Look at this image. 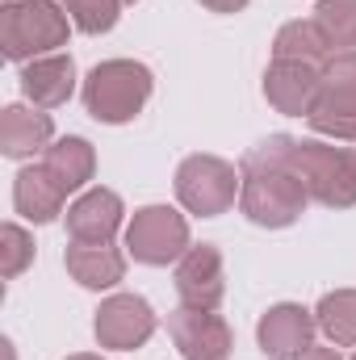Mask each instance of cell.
<instances>
[{"label":"cell","instance_id":"9a60e30c","mask_svg":"<svg viewBox=\"0 0 356 360\" xmlns=\"http://www.w3.org/2000/svg\"><path fill=\"white\" fill-rule=\"evenodd\" d=\"M21 92H25V101L38 105V109H59V105H68L72 92H76V63H72V55L55 51V55H42V59L25 63V68H21Z\"/></svg>","mask_w":356,"mask_h":360},{"label":"cell","instance_id":"e0dca14e","mask_svg":"<svg viewBox=\"0 0 356 360\" xmlns=\"http://www.w3.org/2000/svg\"><path fill=\"white\" fill-rule=\"evenodd\" d=\"M38 164L46 168V176L55 180L63 193H80L92 180V172H96V151H92L89 139L68 134V139H55V143L42 151Z\"/></svg>","mask_w":356,"mask_h":360},{"label":"cell","instance_id":"3957f363","mask_svg":"<svg viewBox=\"0 0 356 360\" xmlns=\"http://www.w3.org/2000/svg\"><path fill=\"white\" fill-rule=\"evenodd\" d=\"M151 92H155V76H151L147 63H139V59H105L89 72L80 96H84V109L96 122L122 126V122H134L143 113Z\"/></svg>","mask_w":356,"mask_h":360},{"label":"cell","instance_id":"44dd1931","mask_svg":"<svg viewBox=\"0 0 356 360\" xmlns=\"http://www.w3.org/2000/svg\"><path fill=\"white\" fill-rule=\"evenodd\" d=\"M314 25L331 42V51H356V0H319Z\"/></svg>","mask_w":356,"mask_h":360},{"label":"cell","instance_id":"5b68a950","mask_svg":"<svg viewBox=\"0 0 356 360\" xmlns=\"http://www.w3.org/2000/svg\"><path fill=\"white\" fill-rule=\"evenodd\" d=\"M306 122L314 134L331 143H356V51H336L323 63L319 96Z\"/></svg>","mask_w":356,"mask_h":360},{"label":"cell","instance_id":"83f0119b","mask_svg":"<svg viewBox=\"0 0 356 360\" xmlns=\"http://www.w3.org/2000/svg\"><path fill=\"white\" fill-rule=\"evenodd\" d=\"M352 360H356V356H352Z\"/></svg>","mask_w":356,"mask_h":360},{"label":"cell","instance_id":"4316f807","mask_svg":"<svg viewBox=\"0 0 356 360\" xmlns=\"http://www.w3.org/2000/svg\"><path fill=\"white\" fill-rule=\"evenodd\" d=\"M122 4H139V0H122Z\"/></svg>","mask_w":356,"mask_h":360},{"label":"cell","instance_id":"ffe728a7","mask_svg":"<svg viewBox=\"0 0 356 360\" xmlns=\"http://www.w3.org/2000/svg\"><path fill=\"white\" fill-rule=\"evenodd\" d=\"M314 319L336 348H356V289L323 293V302L314 306Z\"/></svg>","mask_w":356,"mask_h":360},{"label":"cell","instance_id":"7a4b0ae2","mask_svg":"<svg viewBox=\"0 0 356 360\" xmlns=\"http://www.w3.org/2000/svg\"><path fill=\"white\" fill-rule=\"evenodd\" d=\"M72 17L59 0H4L0 8V51L8 63H34L68 46Z\"/></svg>","mask_w":356,"mask_h":360},{"label":"cell","instance_id":"8fae6325","mask_svg":"<svg viewBox=\"0 0 356 360\" xmlns=\"http://www.w3.org/2000/svg\"><path fill=\"white\" fill-rule=\"evenodd\" d=\"M314 331H319L314 310H306L298 302H276L256 323V344L268 360H298L314 344Z\"/></svg>","mask_w":356,"mask_h":360},{"label":"cell","instance_id":"484cf974","mask_svg":"<svg viewBox=\"0 0 356 360\" xmlns=\"http://www.w3.org/2000/svg\"><path fill=\"white\" fill-rule=\"evenodd\" d=\"M68 360H101L96 352H76V356H68Z\"/></svg>","mask_w":356,"mask_h":360},{"label":"cell","instance_id":"7c38bea8","mask_svg":"<svg viewBox=\"0 0 356 360\" xmlns=\"http://www.w3.org/2000/svg\"><path fill=\"white\" fill-rule=\"evenodd\" d=\"M68 235L76 243H113V235L122 231L126 205L113 188H84L72 205H68Z\"/></svg>","mask_w":356,"mask_h":360},{"label":"cell","instance_id":"52a82bcc","mask_svg":"<svg viewBox=\"0 0 356 360\" xmlns=\"http://www.w3.org/2000/svg\"><path fill=\"white\" fill-rule=\"evenodd\" d=\"M189 248H193L189 243V222L172 205H143V210H134V218L126 226V252L139 264H147V269L177 264Z\"/></svg>","mask_w":356,"mask_h":360},{"label":"cell","instance_id":"277c9868","mask_svg":"<svg viewBox=\"0 0 356 360\" xmlns=\"http://www.w3.org/2000/svg\"><path fill=\"white\" fill-rule=\"evenodd\" d=\"M293 168L306 180L310 201L327 210L356 205V147L323 143V139H293Z\"/></svg>","mask_w":356,"mask_h":360},{"label":"cell","instance_id":"ac0fdd59","mask_svg":"<svg viewBox=\"0 0 356 360\" xmlns=\"http://www.w3.org/2000/svg\"><path fill=\"white\" fill-rule=\"evenodd\" d=\"M63 264L72 272V281H80L84 289H113L126 276V256L113 243H68Z\"/></svg>","mask_w":356,"mask_h":360},{"label":"cell","instance_id":"cb8c5ba5","mask_svg":"<svg viewBox=\"0 0 356 360\" xmlns=\"http://www.w3.org/2000/svg\"><path fill=\"white\" fill-rule=\"evenodd\" d=\"M197 4H205L210 13H239V8H248L252 0H197Z\"/></svg>","mask_w":356,"mask_h":360},{"label":"cell","instance_id":"5bb4252c","mask_svg":"<svg viewBox=\"0 0 356 360\" xmlns=\"http://www.w3.org/2000/svg\"><path fill=\"white\" fill-rule=\"evenodd\" d=\"M55 143V122L38 105H4L0 109V151L8 160L42 155Z\"/></svg>","mask_w":356,"mask_h":360},{"label":"cell","instance_id":"30bf717a","mask_svg":"<svg viewBox=\"0 0 356 360\" xmlns=\"http://www.w3.org/2000/svg\"><path fill=\"white\" fill-rule=\"evenodd\" d=\"M177 297L180 306H201V310H218L227 297V264L222 252L214 243H197L177 260Z\"/></svg>","mask_w":356,"mask_h":360},{"label":"cell","instance_id":"4fadbf2b","mask_svg":"<svg viewBox=\"0 0 356 360\" xmlns=\"http://www.w3.org/2000/svg\"><path fill=\"white\" fill-rule=\"evenodd\" d=\"M319 76L323 68H310V63H285V59H272L265 72V96L268 105L285 117H306L314 96H319Z\"/></svg>","mask_w":356,"mask_h":360},{"label":"cell","instance_id":"7402d4cb","mask_svg":"<svg viewBox=\"0 0 356 360\" xmlns=\"http://www.w3.org/2000/svg\"><path fill=\"white\" fill-rule=\"evenodd\" d=\"M63 8H68L72 25L80 34H92V38L109 34L122 17V0H63Z\"/></svg>","mask_w":356,"mask_h":360},{"label":"cell","instance_id":"9c48e42d","mask_svg":"<svg viewBox=\"0 0 356 360\" xmlns=\"http://www.w3.org/2000/svg\"><path fill=\"white\" fill-rule=\"evenodd\" d=\"M168 335L184 360H227L235 348V335L218 310L201 306H177L168 314Z\"/></svg>","mask_w":356,"mask_h":360},{"label":"cell","instance_id":"d4e9b609","mask_svg":"<svg viewBox=\"0 0 356 360\" xmlns=\"http://www.w3.org/2000/svg\"><path fill=\"white\" fill-rule=\"evenodd\" d=\"M298 360H344V356H340V348H336V344H331V348H319V344H310V348H306Z\"/></svg>","mask_w":356,"mask_h":360},{"label":"cell","instance_id":"6da1fadb","mask_svg":"<svg viewBox=\"0 0 356 360\" xmlns=\"http://www.w3.org/2000/svg\"><path fill=\"white\" fill-rule=\"evenodd\" d=\"M239 210L248 214V222L281 231L293 226L306 205V180L293 168V139L289 134H268L265 143H256L243 160H239Z\"/></svg>","mask_w":356,"mask_h":360},{"label":"cell","instance_id":"8992f818","mask_svg":"<svg viewBox=\"0 0 356 360\" xmlns=\"http://www.w3.org/2000/svg\"><path fill=\"white\" fill-rule=\"evenodd\" d=\"M239 168L218 155H189L177 168V197L197 218H218L239 201Z\"/></svg>","mask_w":356,"mask_h":360},{"label":"cell","instance_id":"2e32d148","mask_svg":"<svg viewBox=\"0 0 356 360\" xmlns=\"http://www.w3.org/2000/svg\"><path fill=\"white\" fill-rule=\"evenodd\" d=\"M63 201H68V193L46 176V168H42V164L21 168L17 180H13V210H17L25 222H34V226L55 222V218L63 214Z\"/></svg>","mask_w":356,"mask_h":360},{"label":"cell","instance_id":"603a6c76","mask_svg":"<svg viewBox=\"0 0 356 360\" xmlns=\"http://www.w3.org/2000/svg\"><path fill=\"white\" fill-rule=\"evenodd\" d=\"M30 264H34V235L17 222H4V231H0V276L13 281Z\"/></svg>","mask_w":356,"mask_h":360},{"label":"cell","instance_id":"ba28073f","mask_svg":"<svg viewBox=\"0 0 356 360\" xmlns=\"http://www.w3.org/2000/svg\"><path fill=\"white\" fill-rule=\"evenodd\" d=\"M92 331H96V344L101 348L134 352V348H143L155 335V310L139 293H113V297L101 302Z\"/></svg>","mask_w":356,"mask_h":360},{"label":"cell","instance_id":"d6986e66","mask_svg":"<svg viewBox=\"0 0 356 360\" xmlns=\"http://www.w3.org/2000/svg\"><path fill=\"white\" fill-rule=\"evenodd\" d=\"M336 51H331V42L323 38V30L314 25V17L310 21H285L281 30H276V38H272V59H285V63H310V68H323L327 59H331Z\"/></svg>","mask_w":356,"mask_h":360}]
</instances>
